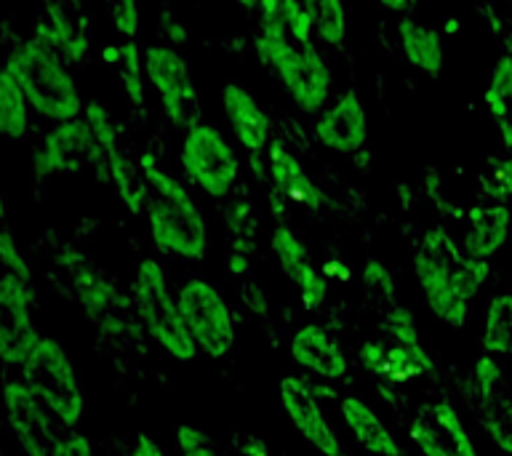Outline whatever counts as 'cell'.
Here are the masks:
<instances>
[{"mask_svg":"<svg viewBox=\"0 0 512 456\" xmlns=\"http://www.w3.org/2000/svg\"><path fill=\"white\" fill-rule=\"evenodd\" d=\"M320 272H323V278H326V275H336V278H350V270H347V267H339V262H326L323 264V267H320Z\"/></svg>","mask_w":512,"mask_h":456,"instance_id":"41","label":"cell"},{"mask_svg":"<svg viewBox=\"0 0 512 456\" xmlns=\"http://www.w3.org/2000/svg\"><path fill=\"white\" fill-rule=\"evenodd\" d=\"M179 166L187 182L195 184L203 195L214 200L227 198L240 176V160L230 139L211 123L200 120L198 126L184 131L179 147Z\"/></svg>","mask_w":512,"mask_h":456,"instance_id":"6","label":"cell"},{"mask_svg":"<svg viewBox=\"0 0 512 456\" xmlns=\"http://www.w3.org/2000/svg\"><path fill=\"white\" fill-rule=\"evenodd\" d=\"M256 27L288 30L296 43H315V27L302 0H262L256 8Z\"/></svg>","mask_w":512,"mask_h":456,"instance_id":"27","label":"cell"},{"mask_svg":"<svg viewBox=\"0 0 512 456\" xmlns=\"http://www.w3.org/2000/svg\"><path fill=\"white\" fill-rule=\"evenodd\" d=\"M3 406L11 430L27 456H62L72 430L48 411L24 379H11L3 387Z\"/></svg>","mask_w":512,"mask_h":456,"instance_id":"10","label":"cell"},{"mask_svg":"<svg viewBox=\"0 0 512 456\" xmlns=\"http://www.w3.org/2000/svg\"><path fill=\"white\" fill-rule=\"evenodd\" d=\"M510 283H512V270H510Z\"/></svg>","mask_w":512,"mask_h":456,"instance_id":"46","label":"cell"},{"mask_svg":"<svg viewBox=\"0 0 512 456\" xmlns=\"http://www.w3.org/2000/svg\"><path fill=\"white\" fill-rule=\"evenodd\" d=\"M483 104L488 118L494 120L499 144L512 152V56H499L494 62L483 91Z\"/></svg>","mask_w":512,"mask_h":456,"instance_id":"26","label":"cell"},{"mask_svg":"<svg viewBox=\"0 0 512 456\" xmlns=\"http://www.w3.org/2000/svg\"><path fill=\"white\" fill-rule=\"evenodd\" d=\"M491 264L470 259L443 227H432L416 243L414 278L427 310L454 331L467 326L472 302L486 286Z\"/></svg>","mask_w":512,"mask_h":456,"instance_id":"1","label":"cell"},{"mask_svg":"<svg viewBox=\"0 0 512 456\" xmlns=\"http://www.w3.org/2000/svg\"><path fill=\"white\" fill-rule=\"evenodd\" d=\"M512 235V211L502 203H480L467 214L462 248L470 259L488 262L494 259Z\"/></svg>","mask_w":512,"mask_h":456,"instance_id":"21","label":"cell"},{"mask_svg":"<svg viewBox=\"0 0 512 456\" xmlns=\"http://www.w3.org/2000/svg\"><path fill=\"white\" fill-rule=\"evenodd\" d=\"M358 358L368 374L395 384H406L416 376L430 374L435 368V360L424 344H392L366 339L360 344Z\"/></svg>","mask_w":512,"mask_h":456,"instance_id":"19","label":"cell"},{"mask_svg":"<svg viewBox=\"0 0 512 456\" xmlns=\"http://www.w3.org/2000/svg\"><path fill=\"white\" fill-rule=\"evenodd\" d=\"M376 3H379L384 11H390V14H403L411 0H376Z\"/></svg>","mask_w":512,"mask_h":456,"instance_id":"42","label":"cell"},{"mask_svg":"<svg viewBox=\"0 0 512 456\" xmlns=\"http://www.w3.org/2000/svg\"><path fill=\"white\" fill-rule=\"evenodd\" d=\"M0 264H6V272H14V275L30 283V267L24 262L22 251H19L14 235L8 230H0Z\"/></svg>","mask_w":512,"mask_h":456,"instance_id":"37","label":"cell"},{"mask_svg":"<svg viewBox=\"0 0 512 456\" xmlns=\"http://www.w3.org/2000/svg\"><path fill=\"white\" fill-rule=\"evenodd\" d=\"M131 299H134L136 315L147 328V334L160 344V350H166V355L179 363L195 360L198 347H195V339L182 318L179 299L171 291L166 267L158 259L147 256L139 262L134 283H131Z\"/></svg>","mask_w":512,"mask_h":456,"instance_id":"5","label":"cell"},{"mask_svg":"<svg viewBox=\"0 0 512 456\" xmlns=\"http://www.w3.org/2000/svg\"><path fill=\"white\" fill-rule=\"evenodd\" d=\"M227 270H230L232 278H243V275H248V272H251V256L240 254V251H230Z\"/></svg>","mask_w":512,"mask_h":456,"instance_id":"39","label":"cell"},{"mask_svg":"<svg viewBox=\"0 0 512 456\" xmlns=\"http://www.w3.org/2000/svg\"><path fill=\"white\" fill-rule=\"evenodd\" d=\"M112 27L126 40L139 38V0H102Z\"/></svg>","mask_w":512,"mask_h":456,"instance_id":"36","label":"cell"},{"mask_svg":"<svg viewBox=\"0 0 512 456\" xmlns=\"http://www.w3.org/2000/svg\"><path fill=\"white\" fill-rule=\"evenodd\" d=\"M472 390L480 427L494 440V446L512 456V387L491 355H480L472 368Z\"/></svg>","mask_w":512,"mask_h":456,"instance_id":"13","label":"cell"},{"mask_svg":"<svg viewBox=\"0 0 512 456\" xmlns=\"http://www.w3.org/2000/svg\"><path fill=\"white\" fill-rule=\"evenodd\" d=\"M115 67L120 70V83H123L128 102L142 107L150 83H147V72H144V51L139 48V40H123L120 43V59Z\"/></svg>","mask_w":512,"mask_h":456,"instance_id":"31","label":"cell"},{"mask_svg":"<svg viewBox=\"0 0 512 456\" xmlns=\"http://www.w3.org/2000/svg\"><path fill=\"white\" fill-rule=\"evenodd\" d=\"M278 395L288 422L299 432L304 443H310L320 456H344L342 443L336 438L320 400L299 376H283L278 384Z\"/></svg>","mask_w":512,"mask_h":456,"instance_id":"16","label":"cell"},{"mask_svg":"<svg viewBox=\"0 0 512 456\" xmlns=\"http://www.w3.org/2000/svg\"><path fill=\"white\" fill-rule=\"evenodd\" d=\"M288 352L296 366L307 368L320 379H342L347 374V355L342 344L318 323L299 326L288 342Z\"/></svg>","mask_w":512,"mask_h":456,"instance_id":"20","label":"cell"},{"mask_svg":"<svg viewBox=\"0 0 512 456\" xmlns=\"http://www.w3.org/2000/svg\"><path fill=\"white\" fill-rule=\"evenodd\" d=\"M30 283L14 272L0 275V360L22 368L32 358L40 336L30 312Z\"/></svg>","mask_w":512,"mask_h":456,"instance_id":"12","label":"cell"},{"mask_svg":"<svg viewBox=\"0 0 512 456\" xmlns=\"http://www.w3.org/2000/svg\"><path fill=\"white\" fill-rule=\"evenodd\" d=\"M176 299L184 323L195 339V347L208 358H227L238 342V334H235L230 304L224 302L222 291L203 278H187L176 288Z\"/></svg>","mask_w":512,"mask_h":456,"instance_id":"8","label":"cell"},{"mask_svg":"<svg viewBox=\"0 0 512 456\" xmlns=\"http://www.w3.org/2000/svg\"><path fill=\"white\" fill-rule=\"evenodd\" d=\"M480 192L488 203H502L507 206L512 200V152L504 158L488 160L486 171L480 174Z\"/></svg>","mask_w":512,"mask_h":456,"instance_id":"32","label":"cell"},{"mask_svg":"<svg viewBox=\"0 0 512 456\" xmlns=\"http://www.w3.org/2000/svg\"><path fill=\"white\" fill-rule=\"evenodd\" d=\"M315 27V40L339 48L347 40V6L344 0H302Z\"/></svg>","mask_w":512,"mask_h":456,"instance_id":"30","label":"cell"},{"mask_svg":"<svg viewBox=\"0 0 512 456\" xmlns=\"http://www.w3.org/2000/svg\"><path fill=\"white\" fill-rule=\"evenodd\" d=\"M219 102H222L224 120H227L235 142L243 150L251 152V155L270 150L272 120L251 88L235 83V80L224 83L222 91H219Z\"/></svg>","mask_w":512,"mask_h":456,"instance_id":"18","label":"cell"},{"mask_svg":"<svg viewBox=\"0 0 512 456\" xmlns=\"http://www.w3.org/2000/svg\"><path fill=\"white\" fill-rule=\"evenodd\" d=\"M267 166H270V176L275 190L288 198L296 206L307 208V211H318L323 203L318 184L312 182V176L307 174V168L302 166V160L296 158L294 152L286 150L283 144L272 142L267 150Z\"/></svg>","mask_w":512,"mask_h":456,"instance_id":"23","label":"cell"},{"mask_svg":"<svg viewBox=\"0 0 512 456\" xmlns=\"http://www.w3.org/2000/svg\"><path fill=\"white\" fill-rule=\"evenodd\" d=\"M104 59H107V62H110V64H118L120 46H107V48H104Z\"/></svg>","mask_w":512,"mask_h":456,"instance_id":"44","label":"cell"},{"mask_svg":"<svg viewBox=\"0 0 512 456\" xmlns=\"http://www.w3.org/2000/svg\"><path fill=\"white\" fill-rule=\"evenodd\" d=\"M0 219H6V200H3V192H0Z\"/></svg>","mask_w":512,"mask_h":456,"instance_id":"45","label":"cell"},{"mask_svg":"<svg viewBox=\"0 0 512 456\" xmlns=\"http://www.w3.org/2000/svg\"><path fill=\"white\" fill-rule=\"evenodd\" d=\"M43 8L56 35V51L67 62H83V56L88 54V19L80 8V0H43Z\"/></svg>","mask_w":512,"mask_h":456,"instance_id":"25","label":"cell"},{"mask_svg":"<svg viewBox=\"0 0 512 456\" xmlns=\"http://www.w3.org/2000/svg\"><path fill=\"white\" fill-rule=\"evenodd\" d=\"M339 414L352 435L366 454L371 456H403V448L390 432V427L382 422V416L376 414L374 408L368 406L363 398L347 395L339 400Z\"/></svg>","mask_w":512,"mask_h":456,"instance_id":"22","label":"cell"},{"mask_svg":"<svg viewBox=\"0 0 512 456\" xmlns=\"http://www.w3.org/2000/svg\"><path fill=\"white\" fill-rule=\"evenodd\" d=\"M360 283L366 288L368 294L384 302L387 307H392L395 302V296H398V283H395V275L390 272V267L379 259H368L363 264V270H360Z\"/></svg>","mask_w":512,"mask_h":456,"instance_id":"33","label":"cell"},{"mask_svg":"<svg viewBox=\"0 0 512 456\" xmlns=\"http://www.w3.org/2000/svg\"><path fill=\"white\" fill-rule=\"evenodd\" d=\"M96 160H104L102 147L96 144L86 118H75L64 120L51 134H46V139L35 150L32 168L38 176L75 174Z\"/></svg>","mask_w":512,"mask_h":456,"instance_id":"14","label":"cell"},{"mask_svg":"<svg viewBox=\"0 0 512 456\" xmlns=\"http://www.w3.org/2000/svg\"><path fill=\"white\" fill-rule=\"evenodd\" d=\"M480 347L491 358L496 355L510 358L512 355V291L494 294L488 299Z\"/></svg>","mask_w":512,"mask_h":456,"instance_id":"28","label":"cell"},{"mask_svg":"<svg viewBox=\"0 0 512 456\" xmlns=\"http://www.w3.org/2000/svg\"><path fill=\"white\" fill-rule=\"evenodd\" d=\"M398 40L408 67H414L424 78H440L446 54H443V38L435 27L403 16L398 22Z\"/></svg>","mask_w":512,"mask_h":456,"instance_id":"24","label":"cell"},{"mask_svg":"<svg viewBox=\"0 0 512 456\" xmlns=\"http://www.w3.org/2000/svg\"><path fill=\"white\" fill-rule=\"evenodd\" d=\"M256 59L280 80L291 104L302 115H320L331 102L334 72L318 43H296L288 30L256 27Z\"/></svg>","mask_w":512,"mask_h":456,"instance_id":"3","label":"cell"},{"mask_svg":"<svg viewBox=\"0 0 512 456\" xmlns=\"http://www.w3.org/2000/svg\"><path fill=\"white\" fill-rule=\"evenodd\" d=\"M382 331L392 344H422L414 312L403 307V304H392V307L384 310Z\"/></svg>","mask_w":512,"mask_h":456,"instance_id":"34","label":"cell"},{"mask_svg":"<svg viewBox=\"0 0 512 456\" xmlns=\"http://www.w3.org/2000/svg\"><path fill=\"white\" fill-rule=\"evenodd\" d=\"M174 446L179 451V456H224V451L219 448L214 435H208L206 430L192 427V424H179L176 427Z\"/></svg>","mask_w":512,"mask_h":456,"instance_id":"35","label":"cell"},{"mask_svg":"<svg viewBox=\"0 0 512 456\" xmlns=\"http://www.w3.org/2000/svg\"><path fill=\"white\" fill-rule=\"evenodd\" d=\"M139 168L150 190L144 214L152 246L182 262H203L208 254V224L187 184L158 166L152 155H142Z\"/></svg>","mask_w":512,"mask_h":456,"instance_id":"2","label":"cell"},{"mask_svg":"<svg viewBox=\"0 0 512 456\" xmlns=\"http://www.w3.org/2000/svg\"><path fill=\"white\" fill-rule=\"evenodd\" d=\"M144 72H147L150 88L158 94L163 115L182 131L198 126V83L192 78L187 59L171 43H152L144 48Z\"/></svg>","mask_w":512,"mask_h":456,"instance_id":"9","label":"cell"},{"mask_svg":"<svg viewBox=\"0 0 512 456\" xmlns=\"http://www.w3.org/2000/svg\"><path fill=\"white\" fill-rule=\"evenodd\" d=\"M272 254L278 259L280 272L291 280V286L299 291L304 310H318L326 302L328 280L323 272L312 264L310 251L304 246V240L296 235L288 224H278L270 235Z\"/></svg>","mask_w":512,"mask_h":456,"instance_id":"17","label":"cell"},{"mask_svg":"<svg viewBox=\"0 0 512 456\" xmlns=\"http://www.w3.org/2000/svg\"><path fill=\"white\" fill-rule=\"evenodd\" d=\"M30 126V102L8 70L0 72V136L22 139Z\"/></svg>","mask_w":512,"mask_h":456,"instance_id":"29","label":"cell"},{"mask_svg":"<svg viewBox=\"0 0 512 456\" xmlns=\"http://www.w3.org/2000/svg\"><path fill=\"white\" fill-rule=\"evenodd\" d=\"M6 70L22 86L32 110L43 118L64 123V120L80 118L86 110L75 80L64 67L62 54L46 46L43 40H24L22 46L8 56Z\"/></svg>","mask_w":512,"mask_h":456,"instance_id":"4","label":"cell"},{"mask_svg":"<svg viewBox=\"0 0 512 456\" xmlns=\"http://www.w3.org/2000/svg\"><path fill=\"white\" fill-rule=\"evenodd\" d=\"M62 456H94V454H91V446H88L86 435H80V432L72 430L70 443H67Z\"/></svg>","mask_w":512,"mask_h":456,"instance_id":"40","label":"cell"},{"mask_svg":"<svg viewBox=\"0 0 512 456\" xmlns=\"http://www.w3.org/2000/svg\"><path fill=\"white\" fill-rule=\"evenodd\" d=\"M312 134L334 155H355L368 142V110L358 88H344L315 118Z\"/></svg>","mask_w":512,"mask_h":456,"instance_id":"15","label":"cell"},{"mask_svg":"<svg viewBox=\"0 0 512 456\" xmlns=\"http://www.w3.org/2000/svg\"><path fill=\"white\" fill-rule=\"evenodd\" d=\"M259 3H262V0H235V6L243 8L246 14H256V8H259Z\"/></svg>","mask_w":512,"mask_h":456,"instance_id":"43","label":"cell"},{"mask_svg":"<svg viewBox=\"0 0 512 456\" xmlns=\"http://www.w3.org/2000/svg\"><path fill=\"white\" fill-rule=\"evenodd\" d=\"M408 435L422 456H480L467 424L451 400H430L416 408Z\"/></svg>","mask_w":512,"mask_h":456,"instance_id":"11","label":"cell"},{"mask_svg":"<svg viewBox=\"0 0 512 456\" xmlns=\"http://www.w3.org/2000/svg\"><path fill=\"white\" fill-rule=\"evenodd\" d=\"M131 456H166V451H163L158 440L150 438L147 432H139V438H136Z\"/></svg>","mask_w":512,"mask_h":456,"instance_id":"38","label":"cell"},{"mask_svg":"<svg viewBox=\"0 0 512 456\" xmlns=\"http://www.w3.org/2000/svg\"><path fill=\"white\" fill-rule=\"evenodd\" d=\"M22 379L27 382L40 403L54 411L70 430L83 419V392L70 355L51 336H40L32 358L22 366Z\"/></svg>","mask_w":512,"mask_h":456,"instance_id":"7","label":"cell"}]
</instances>
